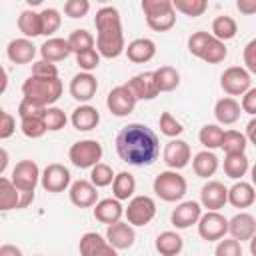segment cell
<instances>
[{"mask_svg":"<svg viewBox=\"0 0 256 256\" xmlns=\"http://www.w3.org/2000/svg\"><path fill=\"white\" fill-rule=\"evenodd\" d=\"M116 154L130 166H150L160 154V140L146 124L132 122L118 132Z\"/></svg>","mask_w":256,"mask_h":256,"instance_id":"obj_1","label":"cell"},{"mask_svg":"<svg viewBox=\"0 0 256 256\" xmlns=\"http://www.w3.org/2000/svg\"><path fill=\"white\" fill-rule=\"evenodd\" d=\"M96 26V50L102 58H118L126 52V42L122 34L120 12L114 6H102L94 16Z\"/></svg>","mask_w":256,"mask_h":256,"instance_id":"obj_2","label":"cell"},{"mask_svg":"<svg viewBox=\"0 0 256 256\" xmlns=\"http://www.w3.org/2000/svg\"><path fill=\"white\" fill-rule=\"evenodd\" d=\"M62 80L56 78H44V76H28L22 84V98H30L46 108H50L60 96H62Z\"/></svg>","mask_w":256,"mask_h":256,"instance_id":"obj_3","label":"cell"},{"mask_svg":"<svg viewBox=\"0 0 256 256\" xmlns=\"http://www.w3.org/2000/svg\"><path fill=\"white\" fill-rule=\"evenodd\" d=\"M188 52L200 60H204L206 64H220L224 62V58L228 56V48L222 40L214 38L210 32L198 30L192 32L188 38Z\"/></svg>","mask_w":256,"mask_h":256,"instance_id":"obj_4","label":"cell"},{"mask_svg":"<svg viewBox=\"0 0 256 256\" xmlns=\"http://www.w3.org/2000/svg\"><path fill=\"white\" fill-rule=\"evenodd\" d=\"M146 24L154 32H168L176 24V10L172 6V0H142L140 4Z\"/></svg>","mask_w":256,"mask_h":256,"instance_id":"obj_5","label":"cell"},{"mask_svg":"<svg viewBox=\"0 0 256 256\" xmlns=\"http://www.w3.org/2000/svg\"><path fill=\"white\" fill-rule=\"evenodd\" d=\"M154 194L164 202H178L188 190L186 178L178 170H164L154 178Z\"/></svg>","mask_w":256,"mask_h":256,"instance_id":"obj_6","label":"cell"},{"mask_svg":"<svg viewBox=\"0 0 256 256\" xmlns=\"http://www.w3.org/2000/svg\"><path fill=\"white\" fill-rule=\"evenodd\" d=\"M68 158L76 168H94L102 160V144L92 138L78 140L70 146Z\"/></svg>","mask_w":256,"mask_h":256,"instance_id":"obj_7","label":"cell"},{"mask_svg":"<svg viewBox=\"0 0 256 256\" xmlns=\"http://www.w3.org/2000/svg\"><path fill=\"white\" fill-rule=\"evenodd\" d=\"M220 86L228 96H244L252 88V76L244 66H230L222 72Z\"/></svg>","mask_w":256,"mask_h":256,"instance_id":"obj_8","label":"cell"},{"mask_svg":"<svg viewBox=\"0 0 256 256\" xmlns=\"http://www.w3.org/2000/svg\"><path fill=\"white\" fill-rule=\"evenodd\" d=\"M126 222L132 226H146L156 216V202L150 196H134L124 208Z\"/></svg>","mask_w":256,"mask_h":256,"instance_id":"obj_9","label":"cell"},{"mask_svg":"<svg viewBox=\"0 0 256 256\" xmlns=\"http://www.w3.org/2000/svg\"><path fill=\"white\" fill-rule=\"evenodd\" d=\"M198 234L202 240L206 242H220L226 234H228V218H224L220 212L208 210L206 214L200 216L198 220Z\"/></svg>","mask_w":256,"mask_h":256,"instance_id":"obj_10","label":"cell"},{"mask_svg":"<svg viewBox=\"0 0 256 256\" xmlns=\"http://www.w3.org/2000/svg\"><path fill=\"white\" fill-rule=\"evenodd\" d=\"M40 176H42V172L34 160H20L12 168L10 180L14 182V186L20 192H34L36 184L40 182Z\"/></svg>","mask_w":256,"mask_h":256,"instance_id":"obj_11","label":"cell"},{"mask_svg":"<svg viewBox=\"0 0 256 256\" xmlns=\"http://www.w3.org/2000/svg\"><path fill=\"white\" fill-rule=\"evenodd\" d=\"M136 96L132 94V90L128 88V84H120V86H116V88H112L110 92H108V98H106V106H108V110L114 114V116H118V118H124V116H128V114H132L134 112V108H136Z\"/></svg>","mask_w":256,"mask_h":256,"instance_id":"obj_12","label":"cell"},{"mask_svg":"<svg viewBox=\"0 0 256 256\" xmlns=\"http://www.w3.org/2000/svg\"><path fill=\"white\" fill-rule=\"evenodd\" d=\"M72 176H70V170L64 166V164H58V162H52L48 164L44 170H42V176H40V184L46 192H52V194H58V192H64L66 188H70Z\"/></svg>","mask_w":256,"mask_h":256,"instance_id":"obj_13","label":"cell"},{"mask_svg":"<svg viewBox=\"0 0 256 256\" xmlns=\"http://www.w3.org/2000/svg\"><path fill=\"white\" fill-rule=\"evenodd\" d=\"M192 158V152H190V144L186 140H180V138H174L170 140L164 150H162V160L164 164L170 168V170H182L188 166Z\"/></svg>","mask_w":256,"mask_h":256,"instance_id":"obj_14","label":"cell"},{"mask_svg":"<svg viewBox=\"0 0 256 256\" xmlns=\"http://www.w3.org/2000/svg\"><path fill=\"white\" fill-rule=\"evenodd\" d=\"M80 256H118V250L108 244L106 236H100L98 232H86L82 234L78 242Z\"/></svg>","mask_w":256,"mask_h":256,"instance_id":"obj_15","label":"cell"},{"mask_svg":"<svg viewBox=\"0 0 256 256\" xmlns=\"http://www.w3.org/2000/svg\"><path fill=\"white\" fill-rule=\"evenodd\" d=\"M202 216V204L200 202H194V200H186V202H180L172 214H170V222L174 228L178 230H186L190 228L192 224H198Z\"/></svg>","mask_w":256,"mask_h":256,"instance_id":"obj_16","label":"cell"},{"mask_svg":"<svg viewBox=\"0 0 256 256\" xmlns=\"http://www.w3.org/2000/svg\"><path fill=\"white\" fill-rule=\"evenodd\" d=\"M70 96L78 102H88L96 96L98 90V80L92 72H78L72 80H70Z\"/></svg>","mask_w":256,"mask_h":256,"instance_id":"obj_17","label":"cell"},{"mask_svg":"<svg viewBox=\"0 0 256 256\" xmlns=\"http://www.w3.org/2000/svg\"><path fill=\"white\" fill-rule=\"evenodd\" d=\"M228 202V188L218 180H208L200 190V204L206 210L218 212Z\"/></svg>","mask_w":256,"mask_h":256,"instance_id":"obj_18","label":"cell"},{"mask_svg":"<svg viewBox=\"0 0 256 256\" xmlns=\"http://www.w3.org/2000/svg\"><path fill=\"white\" fill-rule=\"evenodd\" d=\"M228 234L238 242H250L256 234V218L250 212H238L228 220Z\"/></svg>","mask_w":256,"mask_h":256,"instance_id":"obj_19","label":"cell"},{"mask_svg":"<svg viewBox=\"0 0 256 256\" xmlns=\"http://www.w3.org/2000/svg\"><path fill=\"white\" fill-rule=\"evenodd\" d=\"M68 196H70V202L76 208H92V206L98 204V192H96V186L90 180L72 182V186L68 188Z\"/></svg>","mask_w":256,"mask_h":256,"instance_id":"obj_20","label":"cell"},{"mask_svg":"<svg viewBox=\"0 0 256 256\" xmlns=\"http://www.w3.org/2000/svg\"><path fill=\"white\" fill-rule=\"evenodd\" d=\"M126 84L132 90V94L136 96V100H154L160 94V90L156 86L154 72H140V74L132 76Z\"/></svg>","mask_w":256,"mask_h":256,"instance_id":"obj_21","label":"cell"},{"mask_svg":"<svg viewBox=\"0 0 256 256\" xmlns=\"http://www.w3.org/2000/svg\"><path fill=\"white\" fill-rule=\"evenodd\" d=\"M106 240L116 250H128V248L134 246V240H136L134 226L128 224V222H122V220L116 222V224H110L106 228Z\"/></svg>","mask_w":256,"mask_h":256,"instance_id":"obj_22","label":"cell"},{"mask_svg":"<svg viewBox=\"0 0 256 256\" xmlns=\"http://www.w3.org/2000/svg\"><path fill=\"white\" fill-rule=\"evenodd\" d=\"M36 52H40V50H36L34 42L28 38H14L6 46V56L14 64H30L34 60Z\"/></svg>","mask_w":256,"mask_h":256,"instance_id":"obj_23","label":"cell"},{"mask_svg":"<svg viewBox=\"0 0 256 256\" xmlns=\"http://www.w3.org/2000/svg\"><path fill=\"white\" fill-rule=\"evenodd\" d=\"M240 114H242V106L232 96H224L214 104V116L218 124H224V126L236 124L240 120Z\"/></svg>","mask_w":256,"mask_h":256,"instance_id":"obj_24","label":"cell"},{"mask_svg":"<svg viewBox=\"0 0 256 256\" xmlns=\"http://www.w3.org/2000/svg\"><path fill=\"white\" fill-rule=\"evenodd\" d=\"M124 214V206L120 204V200L116 198H104V200H98V204L94 206V218L106 226L110 224H116L120 222Z\"/></svg>","mask_w":256,"mask_h":256,"instance_id":"obj_25","label":"cell"},{"mask_svg":"<svg viewBox=\"0 0 256 256\" xmlns=\"http://www.w3.org/2000/svg\"><path fill=\"white\" fill-rule=\"evenodd\" d=\"M228 202L234 208H250L256 202V188L252 182L238 180L232 188H228Z\"/></svg>","mask_w":256,"mask_h":256,"instance_id":"obj_26","label":"cell"},{"mask_svg":"<svg viewBox=\"0 0 256 256\" xmlns=\"http://www.w3.org/2000/svg\"><path fill=\"white\" fill-rule=\"evenodd\" d=\"M156 54V44L150 38H136L126 46V56L134 64H144L150 62Z\"/></svg>","mask_w":256,"mask_h":256,"instance_id":"obj_27","label":"cell"},{"mask_svg":"<svg viewBox=\"0 0 256 256\" xmlns=\"http://www.w3.org/2000/svg\"><path fill=\"white\" fill-rule=\"evenodd\" d=\"M70 122H72V126H74L76 130L88 132V130H94V128L98 126V122H100V112H98L94 106H90V104H80V106L72 112Z\"/></svg>","mask_w":256,"mask_h":256,"instance_id":"obj_28","label":"cell"},{"mask_svg":"<svg viewBox=\"0 0 256 256\" xmlns=\"http://www.w3.org/2000/svg\"><path fill=\"white\" fill-rule=\"evenodd\" d=\"M72 54V48L68 44V40L64 38H46V42L40 46V56L46 62H60L66 60Z\"/></svg>","mask_w":256,"mask_h":256,"instance_id":"obj_29","label":"cell"},{"mask_svg":"<svg viewBox=\"0 0 256 256\" xmlns=\"http://www.w3.org/2000/svg\"><path fill=\"white\" fill-rule=\"evenodd\" d=\"M154 248L160 256H178L184 248V240L178 232L174 230H164L156 236L154 240Z\"/></svg>","mask_w":256,"mask_h":256,"instance_id":"obj_30","label":"cell"},{"mask_svg":"<svg viewBox=\"0 0 256 256\" xmlns=\"http://www.w3.org/2000/svg\"><path fill=\"white\" fill-rule=\"evenodd\" d=\"M220 166V160L218 156L212 152V150H202L198 152L194 158H192V168H194V174L200 176V178H210L216 174Z\"/></svg>","mask_w":256,"mask_h":256,"instance_id":"obj_31","label":"cell"},{"mask_svg":"<svg viewBox=\"0 0 256 256\" xmlns=\"http://www.w3.org/2000/svg\"><path fill=\"white\" fill-rule=\"evenodd\" d=\"M20 200H22V192L14 186V182L6 176L0 178V210L8 212V210H20Z\"/></svg>","mask_w":256,"mask_h":256,"instance_id":"obj_32","label":"cell"},{"mask_svg":"<svg viewBox=\"0 0 256 256\" xmlns=\"http://www.w3.org/2000/svg\"><path fill=\"white\" fill-rule=\"evenodd\" d=\"M18 30L24 34V38H36V36H42V18H40V12H34V10H22L20 16H18Z\"/></svg>","mask_w":256,"mask_h":256,"instance_id":"obj_33","label":"cell"},{"mask_svg":"<svg viewBox=\"0 0 256 256\" xmlns=\"http://www.w3.org/2000/svg\"><path fill=\"white\" fill-rule=\"evenodd\" d=\"M136 192V178L130 172H118L114 182H112V194L116 200H132Z\"/></svg>","mask_w":256,"mask_h":256,"instance_id":"obj_34","label":"cell"},{"mask_svg":"<svg viewBox=\"0 0 256 256\" xmlns=\"http://www.w3.org/2000/svg\"><path fill=\"white\" fill-rule=\"evenodd\" d=\"M250 170V162L248 156L242 154H226L224 156V174L232 180H242V176H246V172Z\"/></svg>","mask_w":256,"mask_h":256,"instance_id":"obj_35","label":"cell"},{"mask_svg":"<svg viewBox=\"0 0 256 256\" xmlns=\"http://www.w3.org/2000/svg\"><path fill=\"white\" fill-rule=\"evenodd\" d=\"M154 78H156V86L160 92H172L178 88L180 84V72L174 66H160L154 70Z\"/></svg>","mask_w":256,"mask_h":256,"instance_id":"obj_36","label":"cell"},{"mask_svg":"<svg viewBox=\"0 0 256 256\" xmlns=\"http://www.w3.org/2000/svg\"><path fill=\"white\" fill-rule=\"evenodd\" d=\"M236 32H238V24L232 16L224 14V16H216L212 20V36L214 38L226 42V40H232L236 36Z\"/></svg>","mask_w":256,"mask_h":256,"instance_id":"obj_37","label":"cell"},{"mask_svg":"<svg viewBox=\"0 0 256 256\" xmlns=\"http://www.w3.org/2000/svg\"><path fill=\"white\" fill-rule=\"evenodd\" d=\"M246 134L238 132V130H224V138L220 148L224 150V154H242L246 150Z\"/></svg>","mask_w":256,"mask_h":256,"instance_id":"obj_38","label":"cell"},{"mask_svg":"<svg viewBox=\"0 0 256 256\" xmlns=\"http://www.w3.org/2000/svg\"><path fill=\"white\" fill-rule=\"evenodd\" d=\"M222 138H224V130H222L218 124H206V126H202L200 132H198V140H200V144H202L206 150L220 148Z\"/></svg>","mask_w":256,"mask_h":256,"instance_id":"obj_39","label":"cell"},{"mask_svg":"<svg viewBox=\"0 0 256 256\" xmlns=\"http://www.w3.org/2000/svg\"><path fill=\"white\" fill-rule=\"evenodd\" d=\"M66 40H68V44H70V48H72L74 54H80V52H86V50H92L94 48V36L88 30H84V28L72 30Z\"/></svg>","mask_w":256,"mask_h":256,"instance_id":"obj_40","label":"cell"},{"mask_svg":"<svg viewBox=\"0 0 256 256\" xmlns=\"http://www.w3.org/2000/svg\"><path fill=\"white\" fill-rule=\"evenodd\" d=\"M172 6L176 12L190 16V18H198L206 12L208 2L206 0H172Z\"/></svg>","mask_w":256,"mask_h":256,"instance_id":"obj_41","label":"cell"},{"mask_svg":"<svg viewBox=\"0 0 256 256\" xmlns=\"http://www.w3.org/2000/svg\"><path fill=\"white\" fill-rule=\"evenodd\" d=\"M114 178H116L114 170H112L108 164H104V162H100V164H96L94 168H90V182H92L96 188L110 186V184L114 182Z\"/></svg>","mask_w":256,"mask_h":256,"instance_id":"obj_42","label":"cell"},{"mask_svg":"<svg viewBox=\"0 0 256 256\" xmlns=\"http://www.w3.org/2000/svg\"><path fill=\"white\" fill-rule=\"evenodd\" d=\"M40 18H42V36H52L62 24V16L56 8L40 10Z\"/></svg>","mask_w":256,"mask_h":256,"instance_id":"obj_43","label":"cell"},{"mask_svg":"<svg viewBox=\"0 0 256 256\" xmlns=\"http://www.w3.org/2000/svg\"><path fill=\"white\" fill-rule=\"evenodd\" d=\"M20 130H22V134L26 138H32V140L34 138H42L48 132L44 118H22L20 120Z\"/></svg>","mask_w":256,"mask_h":256,"instance_id":"obj_44","label":"cell"},{"mask_svg":"<svg viewBox=\"0 0 256 256\" xmlns=\"http://www.w3.org/2000/svg\"><path fill=\"white\" fill-rule=\"evenodd\" d=\"M158 126H160V132L168 138H178L182 132H184V126L170 114V112H162L160 114V120H158Z\"/></svg>","mask_w":256,"mask_h":256,"instance_id":"obj_45","label":"cell"},{"mask_svg":"<svg viewBox=\"0 0 256 256\" xmlns=\"http://www.w3.org/2000/svg\"><path fill=\"white\" fill-rule=\"evenodd\" d=\"M46 110H48L46 106L30 100V98H22L20 104H18V116H20V120L22 118H44L46 116Z\"/></svg>","mask_w":256,"mask_h":256,"instance_id":"obj_46","label":"cell"},{"mask_svg":"<svg viewBox=\"0 0 256 256\" xmlns=\"http://www.w3.org/2000/svg\"><path fill=\"white\" fill-rule=\"evenodd\" d=\"M44 122H46V128H48L50 132H58V130H62V128L66 126L68 118H66V114H64L62 108H58V106H50V108L46 110Z\"/></svg>","mask_w":256,"mask_h":256,"instance_id":"obj_47","label":"cell"},{"mask_svg":"<svg viewBox=\"0 0 256 256\" xmlns=\"http://www.w3.org/2000/svg\"><path fill=\"white\" fill-rule=\"evenodd\" d=\"M100 58H102V56L98 54V50H96V48H92V50H86V52L76 54V64L80 66V70H82V72H92V70H96V68H98Z\"/></svg>","mask_w":256,"mask_h":256,"instance_id":"obj_48","label":"cell"},{"mask_svg":"<svg viewBox=\"0 0 256 256\" xmlns=\"http://www.w3.org/2000/svg\"><path fill=\"white\" fill-rule=\"evenodd\" d=\"M214 256H242V246L234 238H222L216 244Z\"/></svg>","mask_w":256,"mask_h":256,"instance_id":"obj_49","label":"cell"},{"mask_svg":"<svg viewBox=\"0 0 256 256\" xmlns=\"http://www.w3.org/2000/svg\"><path fill=\"white\" fill-rule=\"evenodd\" d=\"M90 10L88 0H66L64 2V14L68 18H84Z\"/></svg>","mask_w":256,"mask_h":256,"instance_id":"obj_50","label":"cell"},{"mask_svg":"<svg viewBox=\"0 0 256 256\" xmlns=\"http://www.w3.org/2000/svg\"><path fill=\"white\" fill-rule=\"evenodd\" d=\"M32 76H44V78H56L58 76V68L56 64L52 62H46V60H38V62H32Z\"/></svg>","mask_w":256,"mask_h":256,"instance_id":"obj_51","label":"cell"},{"mask_svg":"<svg viewBox=\"0 0 256 256\" xmlns=\"http://www.w3.org/2000/svg\"><path fill=\"white\" fill-rule=\"evenodd\" d=\"M14 130H16V118L10 112L2 110V114H0V140L10 138L14 134Z\"/></svg>","mask_w":256,"mask_h":256,"instance_id":"obj_52","label":"cell"},{"mask_svg":"<svg viewBox=\"0 0 256 256\" xmlns=\"http://www.w3.org/2000/svg\"><path fill=\"white\" fill-rule=\"evenodd\" d=\"M242 58H244V68H246L250 74H256V38H252V40L244 46Z\"/></svg>","mask_w":256,"mask_h":256,"instance_id":"obj_53","label":"cell"},{"mask_svg":"<svg viewBox=\"0 0 256 256\" xmlns=\"http://www.w3.org/2000/svg\"><path fill=\"white\" fill-rule=\"evenodd\" d=\"M240 106H242V112L250 114L252 118L256 116V88H250V90H248V92L242 96Z\"/></svg>","mask_w":256,"mask_h":256,"instance_id":"obj_54","label":"cell"},{"mask_svg":"<svg viewBox=\"0 0 256 256\" xmlns=\"http://www.w3.org/2000/svg\"><path fill=\"white\" fill-rule=\"evenodd\" d=\"M236 8H238L240 14L252 16V14H256V0H238L236 2Z\"/></svg>","mask_w":256,"mask_h":256,"instance_id":"obj_55","label":"cell"},{"mask_svg":"<svg viewBox=\"0 0 256 256\" xmlns=\"http://www.w3.org/2000/svg\"><path fill=\"white\" fill-rule=\"evenodd\" d=\"M0 256H24L22 250L14 244H2L0 246Z\"/></svg>","mask_w":256,"mask_h":256,"instance_id":"obj_56","label":"cell"},{"mask_svg":"<svg viewBox=\"0 0 256 256\" xmlns=\"http://www.w3.org/2000/svg\"><path fill=\"white\" fill-rule=\"evenodd\" d=\"M246 140L256 146V116L246 124Z\"/></svg>","mask_w":256,"mask_h":256,"instance_id":"obj_57","label":"cell"},{"mask_svg":"<svg viewBox=\"0 0 256 256\" xmlns=\"http://www.w3.org/2000/svg\"><path fill=\"white\" fill-rule=\"evenodd\" d=\"M0 158H2V162H0V174H4V170L8 166V152H6V148L0 150Z\"/></svg>","mask_w":256,"mask_h":256,"instance_id":"obj_58","label":"cell"},{"mask_svg":"<svg viewBox=\"0 0 256 256\" xmlns=\"http://www.w3.org/2000/svg\"><path fill=\"white\" fill-rule=\"evenodd\" d=\"M250 254L252 256H256V234L252 236V240H250Z\"/></svg>","mask_w":256,"mask_h":256,"instance_id":"obj_59","label":"cell"},{"mask_svg":"<svg viewBox=\"0 0 256 256\" xmlns=\"http://www.w3.org/2000/svg\"><path fill=\"white\" fill-rule=\"evenodd\" d=\"M6 84H8V74H6V70H2V88H0L2 92L6 90Z\"/></svg>","mask_w":256,"mask_h":256,"instance_id":"obj_60","label":"cell"},{"mask_svg":"<svg viewBox=\"0 0 256 256\" xmlns=\"http://www.w3.org/2000/svg\"><path fill=\"white\" fill-rule=\"evenodd\" d=\"M250 178H252V186L256 188V164L250 168Z\"/></svg>","mask_w":256,"mask_h":256,"instance_id":"obj_61","label":"cell"},{"mask_svg":"<svg viewBox=\"0 0 256 256\" xmlns=\"http://www.w3.org/2000/svg\"><path fill=\"white\" fill-rule=\"evenodd\" d=\"M34 256H42V254H34Z\"/></svg>","mask_w":256,"mask_h":256,"instance_id":"obj_62","label":"cell"}]
</instances>
